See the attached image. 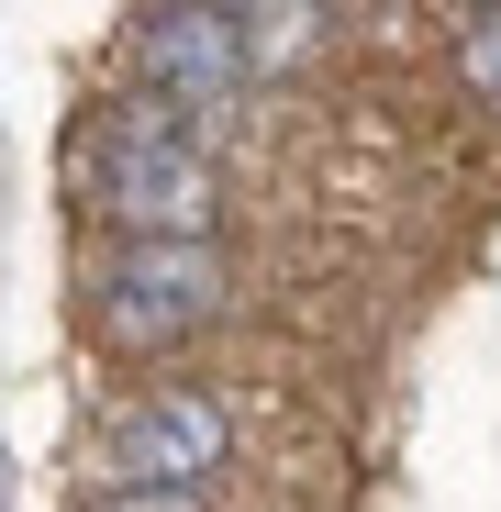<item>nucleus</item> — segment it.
Segmentation results:
<instances>
[{"mask_svg": "<svg viewBox=\"0 0 501 512\" xmlns=\"http://www.w3.org/2000/svg\"><path fill=\"white\" fill-rule=\"evenodd\" d=\"M90 512H212V501H201V490H134V479H112Z\"/></svg>", "mask_w": 501, "mask_h": 512, "instance_id": "nucleus-6", "label": "nucleus"}, {"mask_svg": "<svg viewBox=\"0 0 501 512\" xmlns=\"http://www.w3.org/2000/svg\"><path fill=\"white\" fill-rule=\"evenodd\" d=\"M134 56H145V78L179 112H212V101L245 90V23L223 12V0H156V12L134 23Z\"/></svg>", "mask_w": 501, "mask_h": 512, "instance_id": "nucleus-4", "label": "nucleus"}, {"mask_svg": "<svg viewBox=\"0 0 501 512\" xmlns=\"http://www.w3.org/2000/svg\"><path fill=\"white\" fill-rule=\"evenodd\" d=\"M223 12H234V0H223Z\"/></svg>", "mask_w": 501, "mask_h": 512, "instance_id": "nucleus-8", "label": "nucleus"}, {"mask_svg": "<svg viewBox=\"0 0 501 512\" xmlns=\"http://www.w3.org/2000/svg\"><path fill=\"white\" fill-rule=\"evenodd\" d=\"M212 312H223V256L212 245H123L101 268V290H90V323L112 334L123 357L190 346Z\"/></svg>", "mask_w": 501, "mask_h": 512, "instance_id": "nucleus-2", "label": "nucleus"}, {"mask_svg": "<svg viewBox=\"0 0 501 512\" xmlns=\"http://www.w3.org/2000/svg\"><path fill=\"white\" fill-rule=\"evenodd\" d=\"M457 78H468V101L501 112V12H479V23L457 34Z\"/></svg>", "mask_w": 501, "mask_h": 512, "instance_id": "nucleus-5", "label": "nucleus"}, {"mask_svg": "<svg viewBox=\"0 0 501 512\" xmlns=\"http://www.w3.org/2000/svg\"><path fill=\"white\" fill-rule=\"evenodd\" d=\"M90 190L123 223V245H201L223 223V179H212V156L190 145L179 112H123L90 156Z\"/></svg>", "mask_w": 501, "mask_h": 512, "instance_id": "nucleus-1", "label": "nucleus"}, {"mask_svg": "<svg viewBox=\"0 0 501 512\" xmlns=\"http://www.w3.org/2000/svg\"><path fill=\"white\" fill-rule=\"evenodd\" d=\"M234 457V412L212 390H134L112 412V468L134 490H201Z\"/></svg>", "mask_w": 501, "mask_h": 512, "instance_id": "nucleus-3", "label": "nucleus"}, {"mask_svg": "<svg viewBox=\"0 0 501 512\" xmlns=\"http://www.w3.org/2000/svg\"><path fill=\"white\" fill-rule=\"evenodd\" d=\"M479 12H501V0H479Z\"/></svg>", "mask_w": 501, "mask_h": 512, "instance_id": "nucleus-7", "label": "nucleus"}]
</instances>
